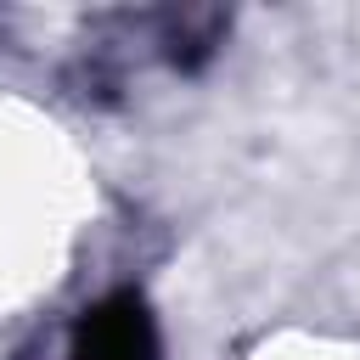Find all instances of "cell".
Instances as JSON below:
<instances>
[{"label":"cell","mask_w":360,"mask_h":360,"mask_svg":"<svg viewBox=\"0 0 360 360\" xmlns=\"http://www.w3.org/2000/svg\"><path fill=\"white\" fill-rule=\"evenodd\" d=\"M11 360H39V354L22 349ZM45 360H163V332H158V315H152L146 292L112 287V292L90 298L62 326V338Z\"/></svg>","instance_id":"obj_1"}]
</instances>
